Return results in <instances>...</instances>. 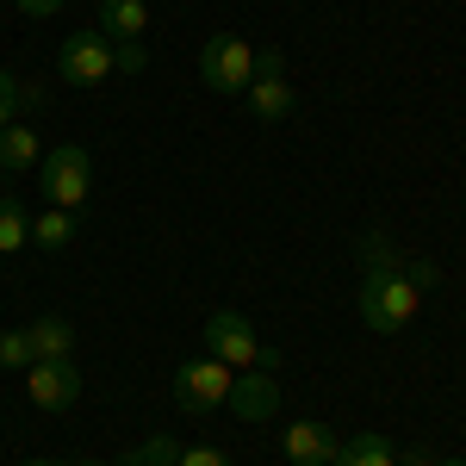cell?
<instances>
[{"label":"cell","mask_w":466,"mask_h":466,"mask_svg":"<svg viewBox=\"0 0 466 466\" xmlns=\"http://www.w3.org/2000/svg\"><path fill=\"white\" fill-rule=\"evenodd\" d=\"M417 299H423V287L398 261L392 268H367V280H360V323L380 329V336H398L404 323L417 318Z\"/></svg>","instance_id":"obj_1"},{"label":"cell","mask_w":466,"mask_h":466,"mask_svg":"<svg viewBox=\"0 0 466 466\" xmlns=\"http://www.w3.org/2000/svg\"><path fill=\"white\" fill-rule=\"evenodd\" d=\"M230 367L218 355H193V360H180L175 367V404L187 410V417H206V410H218L224 398H230Z\"/></svg>","instance_id":"obj_2"},{"label":"cell","mask_w":466,"mask_h":466,"mask_svg":"<svg viewBox=\"0 0 466 466\" xmlns=\"http://www.w3.org/2000/svg\"><path fill=\"white\" fill-rule=\"evenodd\" d=\"M37 175H44V199L75 212L87 199V187H94V162H87L81 144H56L50 156H37Z\"/></svg>","instance_id":"obj_3"},{"label":"cell","mask_w":466,"mask_h":466,"mask_svg":"<svg viewBox=\"0 0 466 466\" xmlns=\"http://www.w3.org/2000/svg\"><path fill=\"white\" fill-rule=\"evenodd\" d=\"M199 75H206V87H212V94H249V81H255V50H249V37L218 32L212 44L199 50Z\"/></svg>","instance_id":"obj_4"},{"label":"cell","mask_w":466,"mask_h":466,"mask_svg":"<svg viewBox=\"0 0 466 466\" xmlns=\"http://www.w3.org/2000/svg\"><path fill=\"white\" fill-rule=\"evenodd\" d=\"M206 355H218L230 373H243V367H261L268 360V349H261V336L249 329V318H237V311H218V318H206Z\"/></svg>","instance_id":"obj_5"},{"label":"cell","mask_w":466,"mask_h":466,"mask_svg":"<svg viewBox=\"0 0 466 466\" xmlns=\"http://www.w3.org/2000/svg\"><path fill=\"white\" fill-rule=\"evenodd\" d=\"M56 75L75 81V87H100L112 75V37L106 32H75L63 37V50H56Z\"/></svg>","instance_id":"obj_6"},{"label":"cell","mask_w":466,"mask_h":466,"mask_svg":"<svg viewBox=\"0 0 466 466\" xmlns=\"http://www.w3.org/2000/svg\"><path fill=\"white\" fill-rule=\"evenodd\" d=\"M25 392H32L37 410H69L81 398V373H75V360H32L25 367Z\"/></svg>","instance_id":"obj_7"},{"label":"cell","mask_w":466,"mask_h":466,"mask_svg":"<svg viewBox=\"0 0 466 466\" xmlns=\"http://www.w3.org/2000/svg\"><path fill=\"white\" fill-rule=\"evenodd\" d=\"M224 404H230L243 423H261V417H274V410H280V386H274L261 367H243V373L230 380V398H224Z\"/></svg>","instance_id":"obj_8"},{"label":"cell","mask_w":466,"mask_h":466,"mask_svg":"<svg viewBox=\"0 0 466 466\" xmlns=\"http://www.w3.org/2000/svg\"><path fill=\"white\" fill-rule=\"evenodd\" d=\"M280 448H287L292 466H323V461H336V435L323 430V423H292V430L280 435Z\"/></svg>","instance_id":"obj_9"},{"label":"cell","mask_w":466,"mask_h":466,"mask_svg":"<svg viewBox=\"0 0 466 466\" xmlns=\"http://www.w3.org/2000/svg\"><path fill=\"white\" fill-rule=\"evenodd\" d=\"M100 32H106L112 44L144 37L149 32V0H100Z\"/></svg>","instance_id":"obj_10"},{"label":"cell","mask_w":466,"mask_h":466,"mask_svg":"<svg viewBox=\"0 0 466 466\" xmlns=\"http://www.w3.org/2000/svg\"><path fill=\"white\" fill-rule=\"evenodd\" d=\"M249 112H255V118H268V125H280V118L292 112L287 75H255V81H249Z\"/></svg>","instance_id":"obj_11"},{"label":"cell","mask_w":466,"mask_h":466,"mask_svg":"<svg viewBox=\"0 0 466 466\" xmlns=\"http://www.w3.org/2000/svg\"><path fill=\"white\" fill-rule=\"evenodd\" d=\"M329 466H398V454L386 435H349V441H336V461Z\"/></svg>","instance_id":"obj_12"},{"label":"cell","mask_w":466,"mask_h":466,"mask_svg":"<svg viewBox=\"0 0 466 466\" xmlns=\"http://www.w3.org/2000/svg\"><path fill=\"white\" fill-rule=\"evenodd\" d=\"M37 162V131L32 125H6L0 131V175H25Z\"/></svg>","instance_id":"obj_13"},{"label":"cell","mask_w":466,"mask_h":466,"mask_svg":"<svg viewBox=\"0 0 466 466\" xmlns=\"http://www.w3.org/2000/svg\"><path fill=\"white\" fill-rule=\"evenodd\" d=\"M32 243H37V249H69V243H75V212L44 206V212L32 218Z\"/></svg>","instance_id":"obj_14"},{"label":"cell","mask_w":466,"mask_h":466,"mask_svg":"<svg viewBox=\"0 0 466 466\" xmlns=\"http://www.w3.org/2000/svg\"><path fill=\"white\" fill-rule=\"evenodd\" d=\"M69 349H75V329L63 318H37L32 323V355L37 360H69Z\"/></svg>","instance_id":"obj_15"},{"label":"cell","mask_w":466,"mask_h":466,"mask_svg":"<svg viewBox=\"0 0 466 466\" xmlns=\"http://www.w3.org/2000/svg\"><path fill=\"white\" fill-rule=\"evenodd\" d=\"M25 243H32V218L19 206V193H0V255L25 249Z\"/></svg>","instance_id":"obj_16"},{"label":"cell","mask_w":466,"mask_h":466,"mask_svg":"<svg viewBox=\"0 0 466 466\" xmlns=\"http://www.w3.org/2000/svg\"><path fill=\"white\" fill-rule=\"evenodd\" d=\"M32 329H0V367H32Z\"/></svg>","instance_id":"obj_17"},{"label":"cell","mask_w":466,"mask_h":466,"mask_svg":"<svg viewBox=\"0 0 466 466\" xmlns=\"http://www.w3.org/2000/svg\"><path fill=\"white\" fill-rule=\"evenodd\" d=\"M137 69H144V37L112 44V75H137Z\"/></svg>","instance_id":"obj_18"},{"label":"cell","mask_w":466,"mask_h":466,"mask_svg":"<svg viewBox=\"0 0 466 466\" xmlns=\"http://www.w3.org/2000/svg\"><path fill=\"white\" fill-rule=\"evenodd\" d=\"M175 461H180V448L168 441V435H162V441H149V448H137V454H131L125 466H175Z\"/></svg>","instance_id":"obj_19"},{"label":"cell","mask_w":466,"mask_h":466,"mask_svg":"<svg viewBox=\"0 0 466 466\" xmlns=\"http://www.w3.org/2000/svg\"><path fill=\"white\" fill-rule=\"evenodd\" d=\"M175 466H230V454H218V448H180Z\"/></svg>","instance_id":"obj_20"},{"label":"cell","mask_w":466,"mask_h":466,"mask_svg":"<svg viewBox=\"0 0 466 466\" xmlns=\"http://www.w3.org/2000/svg\"><path fill=\"white\" fill-rule=\"evenodd\" d=\"M25 19H50V13H63V0H13Z\"/></svg>","instance_id":"obj_21"},{"label":"cell","mask_w":466,"mask_h":466,"mask_svg":"<svg viewBox=\"0 0 466 466\" xmlns=\"http://www.w3.org/2000/svg\"><path fill=\"white\" fill-rule=\"evenodd\" d=\"M255 75H280V50H255Z\"/></svg>","instance_id":"obj_22"},{"label":"cell","mask_w":466,"mask_h":466,"mask_svg":"<svg viewBox=\"0 0 466 466\" xmlns=\"http://www.w3.org/2000/svg\"><path fill=\"white\" fill-rule=\"evenodd\" d=\"M13 106H19V87H13V94H0V131L13 125Z\"/></svg>","instance_id":"obj_23"},{"label":"cell","mask_w":466,"mask_h":466,"mask_svg":"<svg viewBox=\"0 0 466 466\" xmlns=\"http://www.w3.org/2000/svg\"><path fill=\"white\" fill-rule=\"evenodd\" d=\"M13 87H19V81H13V75H6V69H0V94H13Z\"/></svg>","instance_id":"obj_24"},{"label":"cell","mask_w":466,"mask_h":466,"mask_svg":"<svg viewBox=\"0 0 466 466\" xmlns=\"http://www.w3.org/2000/svg\"><path fill=\"white\" fill-rule=\"evenodd\" d=\"M25 466H69V461H25Z\"/></svg>","instance_id":"obj_25"},{"label":"cell","mask_w":466,"mask_h":466,"mask_svg":"<svg viewBox=\"0 0 466 466\" xmlns=\"http://www.w3.org/2000/svg\"><path fill=\"white\" fill-rule=\"evenodd\" d=\"M435 466H466V461H435Z\"/></svg>","instance_id":"obj_26"},{"label":"cell","mask_w":466,"mask_h":466,"mask_svg":"<svg viewBox=\"0 0 466 466\" xmlns=\"http://www.w3.org/2000/svg\"><path fill=\"white\" fill-rule=\"evenodd\" d=\"M0 261H6V255H0Z\"/></svg>","instance_id":"obj_27"}]
</instances>
